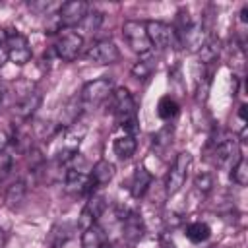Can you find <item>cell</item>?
<instances>
[{
  "label": "cell",
  "instance_id": "6da1fadb",
  "mask_svg": "<svg viewBox=\"0 0 248 248\" xmlns=\"http://www.w3.org/2000/svg\"><path fill=\"white\" fill-rule=\"evenodd\" d=\"M112 107H114V116L118 126L126 132V136H136L140 126H138V110H136V101L132 93L126 87H116L112 89Z\"/></svg>",
  "mask_w": 248,
  "mask_h": 248
},
{
  "label": "cell",
  "instance_id": "7a4b0ae2",
  "mask_svg": "<svg viewBox=\"0 0 248 248\" xmlns=\"http://www.w3.org/2000/svg\"><path fill=\"white\" fill-rule=\"evenodd\" d=\"M211 147H213V155H215V165L217 167H229L232 169L240 159V143L236 138H232L227 132L217 130V140L211 138Z\"/></svg>",
  "mask_w": 248,
  "mask_h": 248
},
{
  "label": "cell",
  "instance_id": "3957f363",
  "mask_svg": "<svg viewBox=\"0 0 248 248\" xmlns=\"http://www.w3.org/2000/svg\"><path fill=\"white\" fill-rule=\"evenodd\" d=\"M54 52L64 62H74L83 52V35L74 29H60L54 39Z\"/></svg>",
  "mask_w": 248,
  "mask_h": 248
},
{
  "label": "cell",
  "instance_id": "277c9868",
  "mask_svg": "<svg viewBox=\"0 0 248 248\" xmlns=\"http://www.w3.org/2000/svg\"><path fill=\"white\" fill-rule=\"evenodd\" d=\"M190 169H192V155L188 151H180L165 176V194L167 196H174L180 192V188L184 186V182L188 178Z\"/></svg>",
  "mask_w": 248,
  "mask_h": 248
},
{
  "label": "cell",
  "instance_id": "5b68a950",
  "mask_svg": "<svg viewBox=\"0 0 248 248\" xmlns=\"http://www.w3.org/2000/svg\"><path fill=\"white\" fill-rule=\"evenodd\" d=\"M122 37L126 41V45L130 46L132 52L143 56L147 52H151V43L145 31V23L138 21V19H126L122 23Z\"/></svg>",
  "mask_w": 248,
  "mask_h": 248
},
{
  "label": "cell",
  "instance_id": "8992f818",
  "mask_svg": "<svg viewBox=\"0 0 248 248\" xmlns=\"http://www.w3.org/2000/svg\"><path fill=\"white\" fill-rule=\"evenodd\" d=\"M112 95V81L108 78H99L93 81H87L81 87L79 93V101L83 107H99L101 103H105L108 97Z\"/></svg>",
  "mask_w": 248,
  "mask_h": 248
},
{
  "label": "cell",
  "instance_id": "52a82bcc",
  "mask_svg": "<svg viewBox=\"0 0 248 248\" xmlns=\"http://www.w3.org/2000/svg\"><path fill=\"white\" fill-rule=\"evenodd\" d=\"M6 50H8V60L23 66L31 60L33 52L29 46V41L25 35H21L17 29H8V41H6Z\"/></svg>",
  "mask_w": 248,
  "mask_h": 248
},
{
  "label": "cell",
  "instance_id": "ba28073f",
  "mask_svg": "<svg viewBox=\"0 0 248 248\" xmlns=\"http://www.w3.org/2000/svg\"><path fill=\"white\" fill-rule=\"evenodd\" d=\"M87 12H89V4L87 2H83V0H70V2H64L58 8L56 17H58V23H60L62 29H74L76 25H79L83 21Z\"/></svg>",
  "mask_w": 248,
  "mask_h": 248
},
{
  "label": "cell",
  "instance_id": "9c48e42d",
  "mask_svg": "<svg viewBox=\"0 0 248 248\" xmlns=\"http://www.w3.org/2000/svg\"><path fill=\"white\" fill-rule=\"evenodd\" d=\"M145 31H147L151 48L155 46L157 50H165V48L172 46V43L176 41L172 25H169V23H165V21H159V19L145 21Z\"/></svg>",
  "mask_w": 248,
  "mask_h": 248
},
{
  "label": "cell",
  "instance_id": "30bf717a",
  "mask_svg": "<svg viewBox=\"0 0 248 248\" xmlns=\"http://www.w3.org/2000/svg\"><path fill=\"white\" fill-rule=\"evenodd\" d=\"M85 58L93 64H114L120 58V50L110 39H101L85 50Z\"/></svg>",
  "mask_w": 248,
  "mask_h": 248
},
{
  "label": "cell",
  "instance_id": "8fae6325",
  "mask_svg": "<svg viewBox=\"0 0 248 248\" xmlns=\"http://www.w3.org/2000/svg\"><path fill=\"white\" fill-rule=\"evenodd\" d=\"M93 186L95 184H93L91 176L81 169H68L64 174V188L68 194H74V196L91 194Z\"/></svg>",
  "mask_w": 248,
  "mask_h": 248
},
{
  "label": "cell",
  "instance_id": "7c38bea8",
  "mask_svg": "<svg viewBox=\"0 0 248 248\" xmlns=\"http://www.w3.org/2000/svg\"><path fill=\"white\" fill-rule=\"evenodd\" d=\"M105 207H107V198L101 196V194H91L89 200L85 202L83 209H81V215L78 219V227L79 229H87V227L95 225L97 219L103 215Z\"/></svg>",
  "mask_w": 248,
  "mask_h": 248
},
{
  "label": "cell",
  "instance_id": "4fadbf2b",
  "mask_svg": "<svg viewBox=\"0 0 248 248\" xmlns=\"http://www.w3.org/2000/svg\"><path fill=\"white\" fill-rule=\"evenodd\" d=\"M120 221H122V236L128 244H136L141 240L143 232H145V225H143V219L138 211H124L120 215Z\"/></svg>",
  "mask_w": 248,
  "mask_h": 248
},
{
  "label": "cell",
  "instance_id": "5bb4252c",
  "mask_svg": "<svg viewBox=\"0 0 248 248\" xmlns=\"http://www.w3.org/2000/svg\"><path fill=\"white\" fill-rule=\"evenodd\" d=\"M41 103H43V95L33 89V91H29L27 95L19 97V99L14 103V114H16L19 120H29V118L37 112V108L41 107Z\"/></svg>",
  "mask_w": 248,
  "mask_h": 248
},
{
  "label": "cell",
  "instance_id": "9a60e30c",
  "mask_svg": "<svg viewBox=\"0 0 248 248\" xmlns=\"http://www.w3.org/2000/svg\"><path fill=\"white\" fill-rule=\"evenodd\" d=\"M207 37H209V33L203 29L202 23H192V25L176 39V43L182 45L184 48H188L190 52H198V50L202 48V45L205 43Z\"/></svg>",
  "mask_w": 248,
  "mask_h": 248
},
{
  "label": "cell",
  "instance_id": "2e32d148",
  "mask_svg": "<svg viewBox=\"0 0 248 248\" xmlns=\"http://www.w3.org/2000/svg\"><path fill=\"white\" fill-rule=\"evenodd\" d=\"M81 110H83V105L79 101V97H72L64 103L62 110H60V116H58V126L68 130L70 126H74L78 122V118L81 116Z\"/></svg>",
  "mask_w": 248,
  "mask_h": 248
},
{
  "label": "cell",
  "instance_id": "e0dca14e",
  "mask_svg": "<svg viewBox=\"0 0 248 248\" xmlns=\"http://www.w3.org/2000/svg\"><path fill=\"white\" fill-rule=\"evenodd\" d=\"M151 182H153V176H151V172H149L145 167H136V170H134V174H132L130 194H132L136 200L143 198V196H145V192L149 190Z\"/></svg>",
  "mask_w": 248,
  "mask_h": 248
},
{
  "label": "cell",
  "instance_id": "ac0fdd59",
  "mask_svg": "<svg viewBox=\"0 0 248 248\" xmlns=\"http://www.w3.org/2000/svg\"><path fill=\"white\" fill-rule=\"evenodd\" d=\"M114 172H116L114 165L110 161H107V159H101V161H97L93 165L89 176H91V180H93L95 186H105V184H108L114 178Z\"/></svg>",
  "mask_w": 248,
  "mask_h": 248
},
{
  "label": "cell",
  "instance_id": "d6986e66",
  "mask_svg": "<svg viewBox=\"0 0 248 248\" xmlns=\"http://www.w3.org/2000/svg\"><path fill=\"white\" fill-rule=\"evenodd\" d=\"M25 196H27V182L23 180V178H17V180H14L10 186H8V190H6V205L10 207V209H17L23 202H25Z\"/></svg>",
  "mask_w": 248,
  "mask_h": 248
},
{
  "label": "cell",
  "instance_id": "ffe728a7",
  "mask_svg": "<svg viewBox=\"0 0 248 248\" xmlns=\"http://www.w3.org/2000/svg\"><path fill=\"white\" fill-rule=\"evenodd\" d=\"M221 39L217 37V35H209L207 39H205V43L202 45V48L198 50V58H200V62H203V64H211V62H215L217 58H219V54H221Z\"/></svg>",
  "mask_w": 248,
  "mask_h": 248
},
{
  "label": "cell",
  "instance_id": "44dd1931",
  "mask_svg": "<svg viewBox=\"0 0 248 248\" xmlns=\"http://www.w3.org/2000/svg\"><path fill=\"white\" fill-rule=\"evenodd\" d=\"M103 244H105V231L97 223L83 229L79 248H103Z\"/></svg>",
  "mask_w": 248,
  "mask_h": 248
},
{
  "label": "cell",
  "instance_id": "7402d4cb",
  "mask_svg": "<svg viewBox=\"0 0 248 248\" xmlns=\"http://www.w3.org/2000/svg\"><path fill=\"white\" fill-rule=\"evenodd\" d=\"M138 149V141L134 136H120L114 140V153L118 155V159L126 161L130 159Z\"/></svg>",
  "mask_w": 248,
  "mask_h": 248
},
{
  "label": "cell",
  "instance_id": "603a6c76",
  "mask_svg": "<svg viewBox=\"0 0 248 248\" xmlns=\"http://www.w3.org/2000/svg\"><path fill=\"white\" fill-rule=\"evenodd\" d=\"M153 70H155V60H153L151 52H147V54L140 56V60L132 66L130 72H132V76H134L136 79H147Z\"/></svg>",
  "mask_w": 248,
  "mask_h": 248
},
{
  "label": "cell",
  "instance_id": "cb8c5ba5",
  "mask_svg": "<svg viewBox=\"0 0 248 248\" xmlns=\"http://www.w3.org/2000/svg\"><path fill=\"white\" fill-rule=\"evenodd\" d=\"M209 236H211V229H209L207 223L194 221V223H190V225L186 227V238H188L190 242L200 244V242H205Z\"/></svg>",
  "mask_w": 248,
  "mask_h": 248
},
{
  "label": "cell",
  "instance_id": "d4e9b609",
  "mask_svg": "<svg viewBox=\"0 0 248 248\" xmlns=\"http://www.w3.org/2000/svg\"><path fill=\"white\" fill-rule=\"evenodd\" d=\"M157 114L163 120H172L178 114V103L172 97H161L157 105Z\"/></svg>",
  "mask_w": 248,
  "mask_h": 248
},
{
  "label": "cell",
  "instance_id": "484cf974",
  "mask_svg": "<svg viewBox=\"0 0 248 248\" xmlns=\"http://www.w3.org/2000/svg\"><path fill=\"white\" fill-rule=\"evenodd\" d=\"M231 170H232V172H231V178H232L234 184H238V186H246V184H248V163H246L244 157H242Z\"/></svg>",
  "mask_w": 248,
  "mask_h": 248
},
{
  "label": "cell",
  "instance_id": "4316f807",
  "mask_svg": "<svg viewBox=\"0 0 248 248\" xmlns=\"http://www.w3.org/2000/svg\"><path fill=\"white\" fill-rule=\"evenodd\" d=\"M101 21H103V14H101V12H87V16L83 17V21H81L79 25H83V27H85V31L95 33V31L99 29Z\"/></svg>",
  "mask_w": 248,
  "mask_h": 248
},
{
  "label": "cell",
  "instance_id": "83f0119b",
  "mask_svg": "<svg viewBox=\"0 0 248 248\" xmlns=\"http://www.w3.org/2000/svg\"><path fill=\"white\" fill-rule=\"evenodd\" d=\"M194 186H196L202 194H207V192H211V188H213V176H211L209 172H198L196 178H194Z\"/></svg>",
  "mask_w": 248,
  "mask_h": 248
},
{
  "label": "cell",
  "instance_id": "f1b7e54d",
  "mask_svg": "<svg viewBox=\"0 0 248 248\" xmlns=\"http://www.w3.org/2000/svg\"><path fill=\"white\" fill-rule=\"evenodd\" d=\"M170 141H172V128L170 126H165L163 130H159L153 136V143L159 147H167V145H170Z\"/></svg>",
  "mask_w": 248,
  "mask_h": 248
},
{
  "label": "cell",
  "instance_id": "f546056e",
  "mask_svg": "<svg viewBox=\"0 0 248 248\" xmlns=\"http://www.w3.org/2000/svg\"><path fill=\"white\" fill-rule=\"evenodd\" d=\"M209 85H211V78H209V74L202 76V79L198 81V89H196V99H198V101H202V103H205V101H207Z\"/></svg>",
  "mask_w": 248,
  "mask_h": 248
},
{
  "label": "cell",
  "instance_id": "4dcf8cb0",
  "mask_svg": "<svg viewBox=\"0 0 248 248\" xmlns=\"http://www.w3.org/2000/svg\"><path fill=\"white\" fill-rule=\"evenodd\" d=\"M12 165H14V159L8 151H2L0 153V180H4L8 176V172L12 170Z\"/></svg>",
  "mask_w": 248,
  "mask_h": 248
},
{
  "label": "cell",
  "instance_id": "1f68e13d",
  "mask_svg": "<svg viewBox=\"0 0 248 248\" xmlns=\"http://www.w3.org/2000/svg\"><path fill=\"white\" fill-rule=\"evenodd\" d=\"M52 6V2H29V8L35 12H46Z\"/></svg>",
  "mask_w": 248,
  "mask_h": 248
},
{
  "label": "cell",
  "instance_id": "d6a6232c",
  "mask_svg": "<svg viewBox=\"0 0 248 248\" xmlns=\"http://www.w3.org/2000/svg\"><path fill=\"white\" fill-rule=\"evenodd\" d=\"M8 143H10V136H8L4 130H0V153H2V151H6Z\"/></svg>",
  "mask_w": 248,
  "mask_h": 248
},
{
  "label": "cell",
  "instance_id": "836d02e7",
  "mask_svg": "<svg viewBox=\"0 0 248 248\" xmlns=\"http://www.w3.org/2000/svg\"><path fill=\"white\" fill-rule=\"evenodd\" d=\"M6 60H8V50H6V46H0V68L4 66Z\"/></svg>",
  "mask_w": 248,
  "mask_h": 248
},
{
  "label": "cell",
  "instance_id": "e575fe53",
  "mask_svg": "<svg viewBox=\"0 0 248 248\" xmlns=\"http://www.w3.org/2000/svg\"><path fill=\"white\" fill-rule=\"evenodd\" d=\"M246 108H248L246 105H240V108H238V116H240L242 122H246Z\"/></svg>",
  "mask_w": 248,
  "mask_h": 248
},
{
  "label": "cell",
  "instance_id": "d590c367",
  "mask_svg": "<svg viewBox=\"0 0 248 248\" xmlns=\"http://www.w3.org/2000/svg\"><path fill=\"white\" fill-rule=\"evenodd\" d=\"M4 246V232H2V229H0V248Z\"/></svg>",
  "mask_w": 248,
  "mask_h": 248
},
{
  "label": "cell",
  "instance_id": "8d00e7d4",
  "mask_svg": "<svg viewBox=\"0 0 248 248\" xmlns=\"http://www.w3.org/2000/svg\"><path fill=\"white\" fill-rule=\"evenodd\" d=\"M161 248H174V246H172V244H163Z\"/></svg>",
  "mask_w": 248,
  "mask_h": 248
},
{
  "label": "cell",
  "instance_id": "74e56055",
  "mask_svg": "<svg viewBox=\"0 0 248 248\" xmlns=\"http://www.w3.org/2000/svg\"><path fill=\"white\" fill-rule=\"evenodd\" d=\"M0 103H2V87H0Z\"/></svg>",
  "mask_w": 248,
  "mask_h": 248
}]
</instances>
